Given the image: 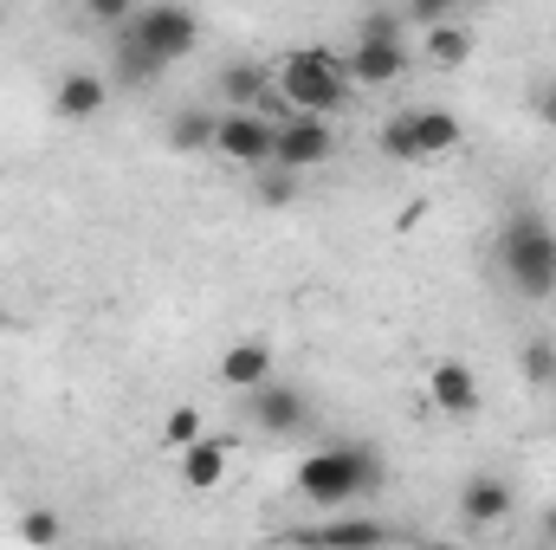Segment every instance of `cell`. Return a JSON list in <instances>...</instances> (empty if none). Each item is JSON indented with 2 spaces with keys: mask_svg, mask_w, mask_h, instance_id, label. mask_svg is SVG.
Masks as SVG:
<instances>
[{
  "mask_svg": "<svg viewBox=\"0 0 556 550\" xmlns=\"http://www.w3.org/2000/svg\"><path fill=\"white\" fill-rule=\"evenodd\" d=\"M382 486V453L363 447V440H337V447H317L298 460V499L311 505H350V499H369Z\"/></svg>",
  "mask_w": 556,
  "mask_h": 550,
  "instance_id": "obj_1",
  "label": "cell"
},
{
  "mask_svg": "<svg viewBox=\"0 0 556 550\" xmlns=\"http://www.w3.org/2000/svg\"><path fill=\"white\" fill-rule=\"evenodd\" d=\"M498 266L525 298H551L556 291V227L544 214H511L498 234Z\"/></svg>",
  "mask_w": 556,
  "mask_h": 550,
  "instance_id": "obj_2",
  "label": "cell"
},
{
  "mask_svg": "<svg viewBox=\"0 0 556 550\" xmlns=\"http://www.w3.org/2000/svg\"><path fill=\"white\" fill-rule=\"evenodd\" d=\"M273 85L298 104V111H311V117L343 111V98L356 91V85H350V72H343V59H337V52H324V46L285 52V59H278V72H273Z\"/></svg>",
  "mask_w": 556,
  "mask_h": 550,
  "instance_id": "obj_3",
  "label": "cell"
},
{
  "mask_svg": "<svg viewBox=\"0 0 556 550\" xmlns=\"http://www.w3.org/2000/svg\"><path fill=\"white\" fill-rule=\"evenodd\" d=\"M130 33H137L142 46L162 59V65H175V59H188L194 46H201V20L188 13V7H175V0H162V7H142L137 20H124Z\"/></svg>",
  "mask_w": 556,
  "mask_h": 550,
  "instance_id": "obj_4",
  "label": "cell"
},
{
  "mask_svg": "<svg viewBox=\"0 0 556 550\" xmlns=\"http://www.w3.org/2000/svg\"><path fill=\"white\" fill-rule=\"evenodd\" d=\"M273 162H278V168H291V175H304V168L330 162V124H324V117H311V111H298L291 124H278V130H273Z\"/></svg>",
  "mask_w": 556,
  "mask_h": 550,
  "instance_id": "obj_5",
  "label": "cell"
},
{
  "mask_svg": "<svg viewBox=\"0 0 556 550\" xmlns=\"http://www.w3.org/2000/svg\"><path fill=\"white\" fill-rule=\"evenodd\" d=\"M214 149H220L227 162L266 168V162H273V124H266L260 111H233V104H227V117L214 124Z\"/></svg>",
  "mask_w": 556,
  "mask_h": 550,
  "instance_id": "obj_6",
  "label": "cell"
},
{
  "mask_svg": "<svg viewBox=\"0 0 556 550\" xmlns=\"http://www.w3.org/2000/svg\"><path fill=\"white\" fill-rule=\"evenodd\" d=\"M247 409H253V421H260L273 440H291V434L311 427V402H304L291 383H260V389H247Z\"/></svg>",
  "mask_w": 556,
  "mask_h": 550,
  "instance_id": "obj_7",
  "label": "cell"
},
{
  "mask_svg": "<svg viewBox=\"0 0 556 550\" xmlns=\"http://www.w3.org/2000/svg\"><path fill=\"white\" fill-rule=\"evenodd\" d=\"M343 72H350V85H402V72H408V46L402 39H356L350 52H343Z\"/></svg>",
  "mask_w": 556,
  "mask_h": 550,
  "instance_id": "obj_8",
  "label": "cell"
},
{
  "mask_svg": "<svg viewBox=\"0 0 556 550\" xmlns=\"http://www.w3.org/2000/svg\"><path fill=\"white\" fill-rule=\"evenodd\" d=\"M427 396H433V409H440V414H459V421H466V414H479V402H485V396H479L472 363H453V357L427 370Z\"/></svg>",
  "mask_w": 556,
  "mask_h": 550,
  "instance_id": "obj_9",
  "label": "cell"
},
{
  "mask_svg": "<svg viewBox=\"0 0 556 550\" xmlns=\"http://www.w3.org/2000/svg\"><path fill=\"white\" fill-rule=\"evenodd\" d=\"M227 460H233V440L194 434V440L181 447V486H188V492H214V486L227 479Z\"/></svg>",
  "mask_w": 556,
  "mask_h": 550,
  "instance_id": "obj_10",
  "label": "cell"
},
{
  "mask_svg": "<svg viewBox=\"0 0 556 550\" xmlns=\"http://www.w3.org/2000/svg\"><path fill=\"white\" fill-rule=\"evenodd\" d=\"M220 383L227 389H260V383H273V343L266 337H240V343H227V357H220Z\"/></svg>",
  "mask_w": 556,
  "mask_h": 550,
  "instance_id": "obj_11",
  "label": "cell"
},
{
  "mask_svg": "<svg viewBox=\"0 0 556 550\" xmlns=\"http://www.w3.org/2000/svg\"><path fill=\"white\" fill-rule=\"evenodd\" d=\"M511 505H518V492H511L498 473H472V479L459 486V518H466V525H498Z\"/></svg>",
  "mask_w": 556,
  "mask_h": 550,
  "instance_id": "obj_12",
  "label": "cell"
},
{
  "mask_svg": "<svg viewBox=\"0 0 556 550\" xmlns=\"http://www.w3.org/2000/svg\"><path fill=\"white\" fill-rule=\"evenodd\" d=\"M104 98H111V78H98V72H65L59 91H52V111L72 117V124H91V117L104 111Z\"/></svg>",
  "mask_w": 556,
  "mask_h": 550,
  "instance_id": "obj_13",
  "label": "cell"
},
{
  "mask_svg": "<svg viewBox=\"0 0 556 550\" xmlns=\"http://www.w3.org/2000/svg\"><path fill=\"white\" fill-rule=\"evenodd\" d=\"M298 545H389V538H408V532H395V525H382V518H324V525H311V532H291Z\"/></svg>",
  "mask_w": 556,
  "mask_h": 550,
  "instance_id": "obj_14",
  "label": "cell"
},
{
  "mask_svg": "<svg viewBox=\"0 0 556 550\" xmlns=\"http://www.w3.org/2000/svg\"><path fill=\"white\" fill-rule=\"evenodd\" d=\"M155 72H162V59L142 46L130 26H124V33H117V46H111V85H124V91H149V85H155Z\"/></svg>",
  "mask_w": 556,
  "mask_h": 550,
  "instance_id": "obj_15",
  "label": "cell"
},
{
  "mask_svg": "<svg viewBox=\"0 0 556 550\" xmlns=\"http://www.w3.org/2000/svg\"><path fill=\"white\" fill-rule=\"evenodd\" d=\"M420 59H427L433 72H459V65L472 59V33H466L459 20H440V26H420Z\"/></svg>",
  "mask_w": 556,
  "mask_h": 550,
  "instance_id": "obj_16",
  "label": "cell"
},
{
  "mask_svg": "<svg viewBox=\"0 0 556 550\" xmlns=\"http://www.w3.org/2000/svg\"><path fill=\"white\" fill-rule=\"evenodd\" d=\"M402 117H408V137H415L420 162H427V155L459 149V137H466V130H459V117H453V111H433V104H427V111H402Z\"/></svg>",
  "mask_w": 556,
  "mask_h": 550,
  "instance_id": "obj_17",
  "label": "cell"
},
{
  "mask_svg": "<svg viewBox=\"0 0 556 550\" xmlns=\"http://www.w3.org/2000/svg\"><path fill=\"white\" fill-rule=\"evenodd\" d=\"M214 111H175L168 117V149H181V155H194V149H214Z\"/></svg>",
  "mask_w": 556,
  "mask_h": 550,
  "instance_id": "obj_18",
  "label": "cell"
},
{
  "mask_svg": "<svg viewBox=\"0 0 556 550\" xmlns=\"http://www.w3.org/2000/svg\"><path fill=\"white\" fill-rule=\"evenodd\" d=\"M266 85H273V72H260V65H227V72H220V91H227L233 111H253V104L266 98Z\"/></svg>",
  "mask_w": 556,
  "mask_h": 550,
  "instance_id": "obj_19",
  "label": "cell"
},
{
  "mask_svg": "<svg viewBox=\"0 0 556 550\" xmlns=\"http://www.w3.org/2000/svg\"><path fill=\"white\" fill-rule=\"evenodd\" d=\"M402 26H408L402 7H369V13L356 20V39H402Z\"/></svg>",
  "mask_w": 556,
  "mask_h": 550,
  "instance_id": "obj_20",
  "label": "cell"
},
{
  "mask_svg": "<svg viewBox=\"0 0 556 550\" xmlns=\"http://www.w3.org/2000/svg\"><path fill=\"white\" fill-rule=\"evenodd\" d=\"M518 370H525V383H538V389H556V350H551V343H525Z\"/></svg>",
  "mask_w": 556,
  "mask_h": 550,
  "instance_id": "obj_21",
  "label": "cell"
},
{
  "mask_svg": "<svg viewBox=\"0 0 556 550\" xmlns=\"http://www.w3.org/2000/svg\"><path fill=\"white\" fill-rule=\"evenodd\" d=\"M59 538H65V525L52 512H20V545H59Z\"/></svg>",
  "mask_w": 556,
  "mask_h": 550,
  "instance_id": "obj_22",
  "label": "cell"
},
{
  "mask_svg": "<svg viewBox=\"0 0 556 550\" xmlns=\"http://www.w3.org/2000/svg\"><path fill=\"white\" fill-rule=\"evenodd\" d=\"M382 155H389V162H420L415 137H408V117H389V124H382Z\"/></svg>",
  "mask_w": 556,
  "mask_h": 550,
  "instance_id": "obj_23",
  "label": "cell"
},
{
  "mask_svg": "<svg viewBox=\"0 0 556 550\" xmlns=\"http://www.w3.org/2000/svg\"><path fill=\"white\" fill-rule=\"evenodd\" d=\"M194 434H201V414H194V409H175L168 421H162V440H168L175 453H181V447H188Z\"/></svg>",
  "mask_w": 556,
  "mask_h": 550,
  "instance_id": "obj_24",
  "label": "cell"
},
{
  "mask_svg": "<svg viewBox=\"0 0 556 550\" xmlns=\"http://www.w3.org/2000/svg\"><path fill=\"white\" fill-rule=\"evenodd\" d=\"M402 13H408L415 26H440V20H453V13H459V0H408Z\"/></svg>",
  "mask_w": 556,
  "mask_h": 550,
  "instance_id": "obj_25",
  "label": "cell"
},
{
  "mask_svg": "<svg viewBox=\"0 0 556 550\" xmlns=\"http://www.w3.org/2000/svg\"><path fill=\"white\" fill-rule=\"evenodd\" d=\"M85 13L98 26H124V20H137V0H85Z\"/></svg>",
  "mask_w": 556,
  "mask_h": 550,
  "instance_id": "obj_26",
  "label": "cell"
},
{
  "mask_svg": "<svg viewBox=\"0 0 556 550\" xmlns=\"http://www.w3.org/2000/svg\"><path fill=\"white\" fill-rule=\"evenodd\" d=\"M291 195H298V182H291V168H278V175H266V182H260V201H266V208H285Z\"/></svg>",
  "mask_w": 556,
  "mask_h": 550,
  "instance_id": "obj_27",
  "label": "cell"
},
{
  "mask_svg": "<svg viewBox=\"0 0 556 550\" xmlns=\"http://www.w3.org/2000/svg\"><path fill=\"white\" fill-rule=\"evenodd\" d=\"M538 117H544V124L556 130V78L544 85V91H538Z\"/></svg>",
  "mask_w": 556,
  "mask_h": 550,
  "instance_id": "obj_28",
  "label": "cell"
},
{
  "mask_svg": "<svg viewBox=\"0 0 556 550\" xmlns=\"http://www.w3.org/2000/svg\"><path fill=\"white\" fill-rule=\"evenodd\" d=\"M544 538H551V545H556V505H551V512H544Z\"/></svg>",
  "mask_w": 556,
  "mask_h": 550,
  "instance_id": "obj_29",
  "label": "cell"
},
{
  "mask_svg": "<svg viewBox=\"0 0 556 550\" xmlns=\"http://www.w3.org/2000/svg\"><path fill=\"white\" fill-rule=\"evenodd\" d=\"M459 7H492V0H459Z\"/></svg>",
  "mask_w": 556,
  "mask_h": 550,
  "instance_id": "obj_30",
  "label": "cell"
},
{
  "mask_svg": "<svg viewBox=\"0 0 556 550\" xmlns=\"http://www.w3.org/2000/svg\"><path fill=\"white\" fill-rule=\"evenodd\" d=\"M7 324H13V317H7V304H0V330H7Z\"/></svg>",
  "mask_w": 556,
  "mask_h": 550,
  "instance_id": "obj_31",
  "label": "cell"
},
{
  "mask_svg": "<svg viewBox=\"0 0 556 550\" xmlns=\"http://www.w3.org/2000/svg\"><path fill=\"white\" fill-rule=\"evenodd\" d=\"M0 13H7V0H0Z\"/></svg>",
  "mask_w": 556,
  "mask_h": 550,
  "instance_id": "obj_32",
  "label": "cell"
}]
</instances>
